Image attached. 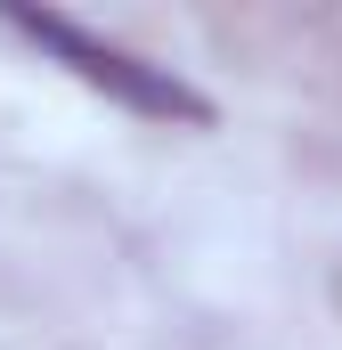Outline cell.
<instances>
[{"label":"cell","instance_id":"6da1fadb","mask_svg":"<svg viewBox=\"0 0 342 350\" xmlns=\"http://www.w3.org/2000/svg\"><path fill=\"white\" fill-rule=\"evenodd\" d=\"M0 25L16 33V41H33V49H49L66 74L98 98H114L122 114H139V122H187V131H204L212 122V98L204 90H187L171 66H147L139 49H122V41H106V33H90L74 16H57V8H0Z\"/></svg>","mask_w":342,"mask_h":350}]
</instances>
